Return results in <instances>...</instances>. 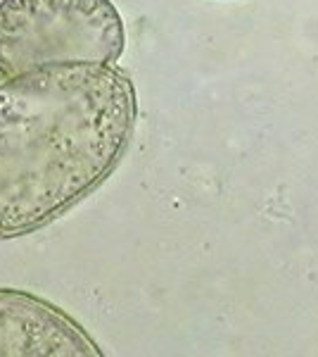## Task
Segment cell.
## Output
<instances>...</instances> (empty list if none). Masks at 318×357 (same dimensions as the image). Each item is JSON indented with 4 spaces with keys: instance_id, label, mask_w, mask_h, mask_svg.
<instances>
[{
    "instance_id": "7a4b0ae2",
    "label": "cell",
    "mask_w": 318,
    "mask_h": 357,
    "mask_svg": "<svg viewBox=\"0 0 318 357\" xmlns=\"http://www.w3.org/2000/svg\"><path fill=\"white\" fill-rule=\"evenodd\" d=\"M124 48L112 0H0V84L50 65H117Z\"/></svg>"
},
{
    "instance_id": "3957f363",
    "label": "cell",
    "mask_w": 318,
    "mask_h": 357,
    "mask_svg": "<svg viewBox=\"0 0 318 357\" xmlns=\"http://www.w3.org/2000/svg\"><path fill=\"white\" fill-rule=\"evenodd\" d=\"M93 338L55 305L0 289V357H100Z\"/></svg>"
},
{
    "instance_id": "6da1fadb",
    "label": "cell",
    "mask_w": 318,
    "mask_h": 357,
    "mask_svg": "<svg viewBox=\"0 0 318 357\" xmlns=\"http://www.w3.org/2000/svg\"><path fill=\"white\" fill-rule=\"evenodd\" d=\"M138 117L117 65H50L0 84V238L33 234L117 169Z\"/></svg>"
}]
</instances>
